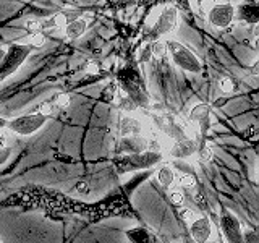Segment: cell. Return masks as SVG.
<instances>
[{
	"label": "cell",
	"mask_w": 259,
	"mask_h": 243,
	"mask_svg": "<svg viewBox=\"0 0 259 243\" xmlns=\"http://www.w3.org/2000/svg\"><path fill=\"white\" fill-rule=\"evenodd\" d=\"M152 43H149V44H146L143 49H141V54H140V62L141 63H148V62H151V59H152Z\"/></svg>",
	"instance_id": "7402d4cb"
},
{
	"label": "cell",
	"mask_w": 259,
	"mask_h": 243,
	"mask_svg": "<svg viewBox=\"0 0 259 243\" xmlns=\"http://www.w3.org/2000/svg\"><path fill=\"white\" fill-rule=\"evenodd\" d=\"M221 227H222V232L225 235V238L229 241L233 243H240V241H245L243 240V232H241V224L237 217L230 213H224L221 217Z\"/></svg>",
	"instance_id": "8992f818"
},
{
	"label": "cell",
	"mask_w": 259,
	"mask_h": 243,
	"mask_svg": "<svg viewBox=\"0 0 259 243\" xmlns=\"http://www.w3.org/2000/svg\"><path fill=\"white\" fill-rule=\"evenodd\" d=\"M47 43L46 36L42 34V31H37V32H31L29 37H28V46L31 49H42Z\"/></svg>",
	"instance_id": "e0dca14e"
},
{
	"label": "cell",
	"mask_w": 259,
	"mask_h": 243,
	"mask_svg": "<svg viewBox=\"0 0 259 243\" xmlns=\"http://www.w3.org/2000/svg\"><path fill=\"white\" fill-rule=\"evenodd\" d=\"M190 118L191 122H196V124H201L202 128H206L207 124H209V105H204V104H199L196 105L191 113H190Z\"/></svg>",
	"instance_id": "5bb4252c"
},
{
	"label": "cell",
	"mask_w": 259,
	"mask_h": 243,
	"mask_svg": "<svg viewBox=\"0 0 259 243\" xmlns=\"http://www.w3.org/2000/svg\"><path fill=\"white\" fill-rule=\"evenodd\" d=\"M167 52L172 57L174 63L178 68H182L185 71L190 73H201L202 70V63L198 59V55L193 51H190L185 44L178 43V40H167Z\"/></svg>",
	"instance_id": "6da1fadb"
},
{
	"label": "cell",
	"mask_w": 259,
	"mask_h": 243,
	"mask_svg": "<svg viewBox=\"0 0 259 243\" xmlns=\"http://www.w3.org/2000/svg\"><path fill=\"white\" fill-rule=\"evenodd\" d=\"M198 151V144L196 141L190 140V138H178L175 140L172 149H170V156L177 157V159H185V157H190L193 156L194 152Z\"/></svg>",
	"instance_id": "52a82bcc"
},
{
	"label": "cell",
	"mask_w": 259,
	"mask_h": 243,
	"mask_svg": "<svg viewBox=\"0 0 259 243\" xmlns=\"http://www.w3.org/2000/svg\"><path fill=\"white\" fill-rule=\"evenodd\" d=\"M52 110H54V102H51V101H46V102H42L39 105V112L42 113V115H51L52 113Z\"/></svg>",
	"instance_id": "4316f807"
},
{
	"label": "cell",
	"mask_w": 259,
	"mask_h": 243,
	"mask_svg": "<svg viewBox=\"0 0 259 243\" xmlns=\"http://www.w3.org/2000/svg\"><path fill=\"white\" fill-rule=\"evenodd\" d=\"M75 190L79 193V194H83V196H86V194L91 193V185H89L86 180H78L75 183Z\"/></svg>",
	"instance_id": "d4e9b609"
},
{
	"label": "cell",
	"mask_w": 259,
	"mask_h": 243,
	"mask_svg": "<svg viewBox=\"0 0 259 243\" xmlns=\"http://www.w3.org/2000/svg\"><path fill=\"white\" fill-rule=\"evenodd\" d=\"M152 54L157 55V57H162L167 54V46L165 43H160V40H157V43H152Z\"/></svg>",
	"instance_id": "484cf974"
},
{
	"label": "cell",
	"mask_w": 259,
	"mask_h": 243,
	"mask_svg": "<svg viewBox=\"0 0 259 243\" xmlns=\"http://www.w3.org/2000/svg\"><path fill=\"white\" fill-rule=\"evenodd\" d=\"M4 146H7V138L4 133H0V148H4Z\"/></svg>",
	"instance_id": "1f68e13d"
},
{
	"label": "cell",
	"mask_w": 259,
	"mask_h": 243,
	"mask_svg": "<svg viewBox=\"0 0 259 243\" xmlns=\"http://www.w3.org/2000/svg\"><path fill=\"white\" fill-rule=\"evenodd\" d=\"M207 20L219 29L229 28L235 20V5L232 4H214L207 10Z\"/></svg>",
	"instance_id": "277c9868"
},
{
	"label": "cell",
	"mask_w": 259,
	"mask_h": 243,
	"mask_svg": "<svg viewBox=\"0 0 259 243\" xmlns=\"http://www.w3.org/2000/svg\"><path fill=\"white\" fill-rule=\"evenodd\" d=\"M26 29H28V32L31 34V32H37V31H42V21H39V20H34V18H31V20H28L26 21Z\"/></svg>",
	"instance_id": "cb8c5ba5"
},
{
	"label": "cell",
	"mask_w": 259,
	"mask_h": 243,
	"mask_svg": "<svg viewBox=\"0 0 259 243\" xmlns=\"http://www.w3.org/2000/svg\"><path fill=\"white\" fill-rule=\"evenodd\" d=\"M178 216H180V219L185 222H191L193 221V211L188 209V208H182L180 211H178Z\"/></svg>",
	"instance_id": "83f0119b"
},
{
	"label": "cell",
	"mask_w": 259,
	"mask_h": 243,
	"mask_svg": "<svg viewBox=\"0 0 259 243\" xmlns=\"http://www.w3.org/2000/svg\"><path fill=\"white\" fill-rule=\"evenodd\" d=\"M219 86H221V91L225 93V94H230L235 91V81L232 78H222L221 83H219Z\"/></svg>",
	"instance_id": "44dd1931"
},
{
	"label": "cell",
	"mask_w": 259,
	"mask_h": 243,
	"mask_svg": "<svg viewBox=\"0 0 259 243\" xmlns=\"http://www.w3.org/2000/svg\"><path fill=\"white\" fill-rule=\"evenodd\" d=\"M178 183L182 185V188H193L196 185V178L191 174H182L180 178H178Z\"/></svg>",
	"instance_id": "d6986e66"
},
{
	"label": "cell",
	"mask_w": 259,
	"mask_h": 243,
	"mask_svg": "<svg viewBox=\"0 0 259 243\" xmlns=\"http://www.w3.org/2000/svg\"><path fill=\"white\" fill-rule=\"evenodd\" d=\"M125 86H126V93H128L126 96L130 99H132L136 105H140V107H148L149 97L143 91L140 85H136L135 81H126Z\"/></svg>",
	"instance_id": "8fae6325"
},
{
	"label": "cell",
	"mask_w": 259,
	"mask_h": 243,
	"mask_svg": "<svg viewBox=\"0 0 259 243\" xmlns=\"http://www.w3.org/2000/svg\"><path fill=\"white\" fill-rule=\"evenodd\" d=\"M70 104H71L70 94H65V93L57 94L55 101H54V105H57V107H60V109H67V107H70Z\"/></svg>",
	"instance_id": "ac0fdd59"
},
{
	"label": "cell",
	"mask_w": 259,
	"mask_h": 243,
	"mask_svg": "<svg viewBox=\"0 0 259 243\" xmlns=\"http://www.w3.org/2000/svg\"><path fill=\"white\" fill-rule=\"evenodd\" d=\"M118 132L121 136H135V135H141L143 132V125L138 118H133L130 115H125L120 118L118 124Z\"/></svg>",
	"instance_id": "30bf717a"
},
{
	"label": "cell",
	"mask_w": 259,
	"mask_h": 243,
	"mask_svg": "<svg viewBox=\"0 0 259 243\" xmlns=\"http://www.w3.org/2000/svg\"><path fill=\"white\" fill-rule=\"evenodd\" d=\"M2 241H4V238H0V243H2Z\"/></svg>",
	"instance_id": "836d02e7"
},
{
	"label": "cell",
	"mask_w": 259,
	"mask_h": 243,
	"mask_svg": "<svg viewBox=\"0 0 259 243\" xmlns=\"http://www.w3.org/2000/svg\"><path fill=\"white\" fill-rule=\"evenodd\" d=\"M178 24V10L174 5H167L164 7V10L160 12L159 20L156 24V34L162 36V34H168L172 32Z\"/></svg>",
	"instance_id": "5b68a950"
},
{
	"label": "cell",
	"mask_w": 259,
	"mask_h": 243,
	"mask_svg": "<svg viewBox=\"0 0 259 243\" xmlns=\"http://www.w3.org/2000/svg\"><path fill=\"white\" fill-rule=\"evenodd\" d=\"M126 238L130 241H135V243H146V241L152 240L149 232L146 229H143V227H135V229L126 230Z\"/></svg>",
	"instance_id": "9a60e30c"
},
{
	"label": "cell",
	"mask_w": 259,
	"mask_h": 243,
	"mask_svg": "<svg viewBox=\"0 0 259 243\" xmlns=\"http://www.w3.org/2000/svg\"><path fill=\"white\" fill-rule=\"evenodd\" d=\"M31 54V47L28 44H12L5 51V55L0 62V81H4L18 70L23 62Z\"/></svg>",
	"instance_id": "7a4b0ae2"
},
{
	"label": "cell",
	"mask_w": 259,
	"mask_h": 243,
	"mask_svg": "<svg viewBox=\"0 0 259 243\" xmlns=\"http://www.w3.org/2000/svg\"><path fill=\"white\" fill-rule=\"evenodd\" d=\"M4 55H5V51H4V49H0V62H2V59H4Z\"/></svg>",
	"instance_id": "d6a6232c"
},
{
	"label": "cell",
	"mask_w": 259,
	"mask_h": 243,
	"mask_svg": "<svg viewBox=\"0 0 259 243\" xmlns=\"http://www.w3.org/2000/svg\"><path fill=\"white\" fill-rule=\"evenodd\" d=\"M46 122H47V115L36 112V113H28V115H21L13 120H8L7 127L20 136H29L42 128L46 125Z\"/></svg>",
	"instance_id": "3957f363"
},
{
	"label": "cell",
	"mask_w": 259,
	"mask_h": 243,
	"mask_svg": "<svg viewBox=\"0 0 259 243\" xmlns=\"http://www.w3.org/2000/svg\"><path fill=\"white\" fill-rule=\"evenodd\" d=\"M157 180H159L160 185H164L168 188V186H172L174 182H175V172L168 166L160 167L159 172H157Z\"/></svg>",
	"instance_id": "2e32d148"
},
{
	"label": "cell",
	"mask_w": 259,
	"mask_h": 243,
	"mask_svg": "<svg viewBox=\"0 0 259 243\" xmlns=\"http://www.w3.org/2000/svg\"><path fill=\"white\" fill-rule=\"evenodd\" d=\"M198 152H199V157H201L202 160H206V162H209V160H212V159H214V151H212V148H210L209 144H202Z\"/></svg>",
	"instance_id": "ffe728a7"
},
{
	"label": "cell",
	"mask_w": 259,
	"mask_h": 243,
	"mask_svg": "<svg viewBox=\"0 0 259 243\" xmlns=\"http://www.w3.org/2000/svg\"><path fill=\"white\" fill-rule=\"evenodd\" d=\"M212 233V224L207 217H199L196 221H191V237L194 241L204 243L210 238Z\"/></svg>",
	"instance_id": "ba28073f"
},
{
	"label": "cell",
	"mask_w": 259,
	"mask_h": 243,
	"mask_svg": "<svg viewBox=\"0 0 259 243\" xmlns=\"http://www.w3.org/2000/svg\"><path fill=\"white\" fill-rule=\"evenodd\" d=\"M146 144L148 141L141 138V135H135V136H123V140H121V149L126 151V152H140V151H144Z\"/></svg>",
	"instance_id": "4fadbf2b"
},
{
	"label": "cell",
	"mask_w": 259,
	"mask_h": 243,
	"mask_svg": "<svg viewBox=\"0 0 259 243\" xmlns=\"http://www.w3.org/2000/svg\"><path fill=\"white\" fill-rule=\"evenodd\" d=\"M86 71H88V73H91V75H96V73H99V67H97V63L91 62V63H88Z\"/></svg>",
	"instance_id": "4dcf8cb0"
},
{
	"label": "cell",
	"mask_w": 259,
	"mask_h": 243,
	"mask_svg": "<svg viewBox=\"0 0 259 243\" xmlns=\"http://www.w3.org/2000/svg\"><path fill=\"white\" fill-rule=\"evenodd\" d=\"M8 157H10V148H7V146H4V148H0V164H4V162H7Z\"/></svg>",
	"instance_id": "f546056e"
},
{
	"label": "cell",
	"mask_w": 259,
	"mask_h": 243,
	"mask_svg": "<svg viewBox=\"0 0 259 243\" xmlns=\"http://www.w3.org/2000/svg\"><path fill=\"white\" fill-rule=\"evenodd\" d=\"M198 2V7L201 8L202 12H207L210 7L215 4V0H196Z\"/></svg>",
	"instance_id": "f1b7e54d"
},
{
	"label": "cell",
	"mask_w": 259,
	"mask_h": 243,
	"mask_svg": "<svg viewBox=\"0 0 259 243\" xmlns=\"http://www.w3.org/2000/svg\"><path fill=\"white\" fill-rule=\"evenodd\" d=\"M235 18L256 24L259 21V8L253 2H245L238 7H235Z\"/></svg>",
	"instance_id": "9c48e42d"
},
{
	"label": "cell",
	"mask_w": 259,
	"mask_h": 243,
	"mask_svg": "<svg viewBox=\"0 0 259 243\" xmlns=\"http://www.w3.org/2000/svg\"><path fill=\"white\" fill-rule=\"evenodd\" d=\"M168 198H170V201L174 202V205L182 206L183 201H185V194L182 193V190H172L168 193Z\"/></svg>",
	"instance_id": "603a6c76"
},
{
	"label": "cell",
	"mask_w": 259,
	"mask_h": 243,
	"mask_svg": "<svg viewBox=\"0 0 259 243\" xmlns=\"http://www.w3.org/2000/svg\"><path fill=\"white\" fill-rule=\"evenodd\" d=\"M88 29V20L86 18H75L70 23L65 24V34H67L68 39H78L86 32Z\"/></svg>",
	"instance_id": "7c38bea8"
}]
</instances>
